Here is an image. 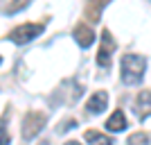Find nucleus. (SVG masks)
<instances>
[{"label": "nucleus", "instance_id": "f257e3e1", "mask_svg": "<svg viewBox=\"0 0 151 145\" xmlns=\"http://www.w3.org/2000/svg\"><path fill=\"white\" fill-rule=\"evenodd\" d=\"M120 70H122V82L129 84V86H135V84L142 82L145 77V70H147V59L142 55H124L120 63Z\"/></svg>", "mask_w": 151, "mask_h": 145}, {"label": "nucleus", "instance_id": "f03ea898", "mask_svg": "<svg viewBox=\"0 0 151 145\" xmlns=\"http://www.w3.org/2000/svg\"><path fill=\"white\" fill-rule=\"evenodd\" d=\"M43 30H45L43 23H23V25L14 27L9 32V41H14L16 45H25L29 41H34L36 36H41Z\"/></svg>", "mask_w": 151, "mask_h": 145}, {"label": "nucleus", "instance_id": "7ed1b4c3", "mask_svg": "<svg viewBox=\"0 0 151 145\" xmlns=\"http://www.w3.org/2000/svg\"><path fill=\"white\" fill-rule=\"evenodd\" d=\"M45 122H47V116L43 111H27L25 118H23V138L32 141L34 136H38L41 129L45 127Z\"/></svg>", "mask_w": 151, "mask_h": 145}, {"label": "nucleus", "instance_id": "20e7f679", "mask_svg": "<svg viewBox=\"0 0 151 145\" xmlns=\"http://www.w3.org/2000/svg\"><path fill=\"white\" fill-rule=\"evenodd\" d=\"M113 52H115V39L108 30H104L101 32V45H99V50H97V66L99 68H108Z\"/></svg>", "mask_w": 151, "mask_h": 145}, {"label": "nucleus", "instance_id": "39448f33", "mask_svg": "<svg viewBox=\"0 0 151 145\" xmlns=\"http://www.w3.org/2000/svg\"><path fill=\"white\" fill-rule=\"evenodd\" d=\"M106 104H108V93L106 91H95V93L88 98V102H86V111L93 114V116H97V114H101V111L106 109Z\"/></svg>", "mask_w": 151, "mask_h": 145}, {"label": "nucleus", "instance_id": "423d86ee", "mask_svg": "<svg viewBox=\"0 0 151 145\" xmlns=\"http://www.w3.org/2000/svg\"><path fill=\"white\" fill-rule=\"evenodd\" d=\"M72 36H75V41H77L79 48H90V45L95 43V32L90 30L86 23H79V25L72 30Z\"/></svg>", "mask_w": 151, "mask_h": 145}, {"label": "nucleus", "instance_id": "0eeeda50", "mask_svg": "<svg viewBox=\"0 0 151 145\" xmlns=\"http://www.w3.org/2000/svg\"><path fill=\"white\" fill-rule=\"evenodd\" d=\"M111 0H88L86 2V18H88V23H99L101 20V12H104V7L108 5Z\"/></svg>", "mask_w": 151, "mask_h": 145}, {"label": "nucleus", "instance_id": "6e6552de", "mask_svg": "<svg viewBox=\"0 0 151 145\" xmlns=\"http://www.w3.org/2000/svg\"><path fill=\"white\" fill-rule=\"evenodd\" d=\"M135 114L140 120H147L151 116V91H142L135 98Z\"/></svg>", "mask_w": 151, "mask_h": 145}, {"label": "nucleus", "instance_id": "1a4fd4ad", "mask_svg": "<svg viewBox=\"0 0 151 145\" xmlns=\"http://www.w3.org/2000/svg\"><path fill=\"white\" fill-rule=\"evenodd\" d=\"M129 127V120H126V116H124V111H113L111 114V118L106 120V129L108 132H122V129H126Z\"/></svg>", "mask_w": 151, "mask_h": 145}, {"label": "nucleus", "instance_id": "9d476101", "mask_svg": "<svg viewBox=\"0 0 151 145\" xmlns=\"http://www.w3.org/2000/svg\"><path fill=\"white\" fill-rule=\"evenodd\" d=\"M83 138L88 141V145H113V138H111V136L99 134V132H93V129H88V132L83 134Z\"/></svg>", "mask_w": 151, "mask_h": 145}, {"label": "nucleus", "instance_id": "9b49d317", "mask_svg": "<svg viewBox=\"0 0 151 145\" xmlns=\"http://www.w3.org/2000/svg\"><path fill=\"white\" fill-rule=\"evenodd\" d=\"M29 2H32V0H12V2L7 5L5 12H7V14H18V12H23V9H27V7H29Z\"/></svg>", "mask_w": 151, "mask_h": 145}, {"label": "nucleus", "instance_id": "f8f14e48", "mask_svg": "<svg viewBox=\"0 0 151 145\" xmlns=\"http://www.w3.org/2000/svg\"><path fill=\"white\" fill-rule=\"evenodd\" d=\"M126 145H149V136L142 132H135L129 136V141H126Z\"/></svg>", "mask_w": 151, "mask_h": 145}, {"label": "nucleus", "instance_id": "ddd939ff", "mask_svg": "<svg viewBox=\"0 0 151 145\" xmlns=\"http://www.w3.org/2000/svg\"><path fill=\"white\" fill-rule=\"evenodd\" d=\"M77 125V120L75 118H70V120H63L61 127H59V132H68V129H72V127Z\"/></svg>", "mask_w": 151, "mask_h": 145}, {"label": "nucleus", "instance_id": "4468645a", "mask_svg": "<svg viewBox=\"0 0 151 145\" xmlns=\"http://www.w3.org/2000/svg\"><path fill=\"white\" fill-rule=\"evenodd\" d=\"M12 143V138H9V134H7L5 127H0V145H9Z\"/></svg>", "mask_w": 151, "mask_h": 145}, {"label": "nucleus", "instance_id": "2eb2a0df", "mask_svg": "<svg viewBox=\"0 0 151 145\" xmlns=\"http://www.w3.org/2000/svg\"><path fill=\"white\" fill-rule=\"evenodd\" d=\"M63 145H81L79 141H68V143H63Z\"/></svg>", "mask_w": 151, "mask_h": 145}, {"label": "nucleus", "instance_id": "dca6fc26", "mask_svg": "<svg viewBox=\"0 0 151 145\" xmlns=\"http://www.w3.org/2000/svg\"><path fill=\"white\" fill-rule=\"evenodd\" d=\"M0 63H2V57H0Z\"/></svg>", "mask_w": 151, "mask_h": 145}]
</instances>
